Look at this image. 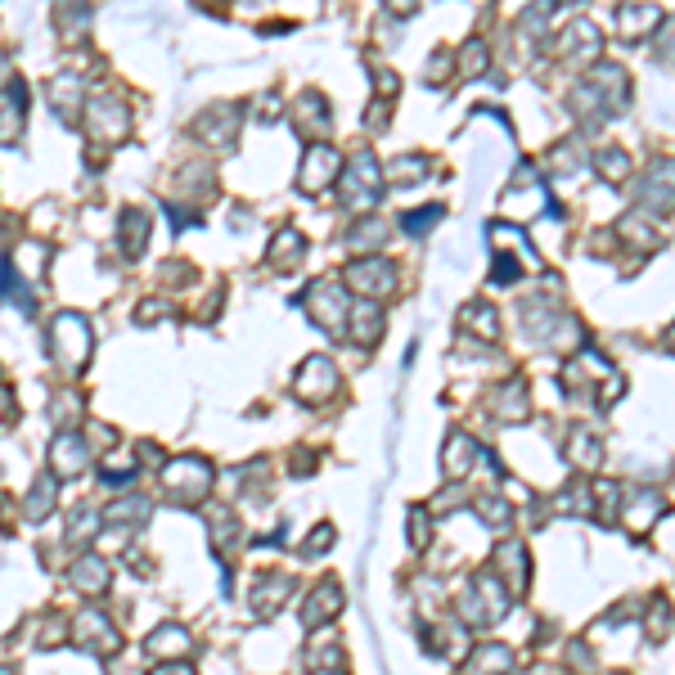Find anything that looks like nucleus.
Segmentation results:
<instances>
[{
  "label": "nucleus",
  "mask_w": 675,
  "mask_h": 675,
  "mask_svg": "<svg viewBox=\"0 0 675 675\" xmlns=\"http://www.w3.org/2000/svg\"><path fill=\"white\" fill-rule=\"evenodd\" d=\"M90 324H86V315H77V311H59L54 315V324H50V356L59 360V369L63 374H81L86 369V360H90Z\"/></svg>",
  "instance_id": "obj_1"
},
{
  "label": "nucleus",
  "mask_w": 675,
  "mask_h": 675,
  "mask_svg": "<svg viewBox=\"0 0 675 675\" xmlns=\"http://www.w3.org/2000/svg\"><path fill=\"white\" fill-rule=\"evenodd\" d=\"M212 482H216L212 464H207V459H198V455H180V459H171V464L162 468V486H167V495H171L176 504H198V500H207Z\"/></svg>",
  "instance_id": "obj_2"
},
{
  "label": "nucleus",
  "mask_w": 675,
  "mask_h": 675,
  "mask_svg": "<svg viewBox=\"0 0 675 675\" xmlns=\"http://www.w3.org/2000/svg\"><path fill=\"white\" fill-rule=\"evenodd\" d=\"M378 198H383V171H378L374 153H356V158H351V167L342 171V203L369 212Z\"/></svg>",
  "instance_id": "obj_3"
},
{
  "label": "nucleus",
  "mask_w": 675,
  "mask_h": 675,
  "mask_svg": "<svg viewBox=\"0 0 675 675\" xmlns=\"http://www.w3.org/2000/svg\"><path fill=\"white\" fill-rule=\"evenodd\" d=\"M86 122H90V135H95L99 144H122L126 135H131V113H126V104L117 95H95L86 108Z\"/></svg>",
  "instance_id": "obj_4"
},
{
  "label": "nucleus",
  "mask_w": 675,
  "mask_h": 675,
  "mask_svg": "<svg viewBox=\"0 0 675 675\" xmlns=\"http://www.w3.org/2000/svg\"><path fill=\"white\" fill-rule=\"evenodd\" d=\"M333 392H338V369H333V360H324V356L302 360V369H297V378H293L297 401L320 405L324 396H333Z\"/></svg>",
  "instance_id": "obj_5"
},
{
  "label": "nucleus",
  "mask_w": 675,
  "mask_h": 675,
  "mask_svg": "<svg viewBox=\"0 0 675 675\" xmlns=\"http://www.w3.org/2000/svg\"><path fill=\"white\" fill-rule=\"evenodd\" d=\"M338 176H342L338 153H333L329 144H311L302 158V171H297V189H302V194H320V189Z\"/></svg>",
  "instance_id": "obj_6"
},
{
  "label": "nucleus",
  "mask_w": 675,
  "mask_h": 675,
  "mask_svg": "<svg viewBox=\"0 0 675 675\" xmlns=\"http://www.w3.org/2000/svg\"><path fill=\"white\" fill-rule=\"evenodd\" d=\"M72 644L90 648V653H113V648L122 644V635H117L113 621H108L99 608H86L77 621H72Z\"/></svg>",
  "instance_id": "obj_7"
},
{
  "label": "nucleus",
  "mask_w": 675,
  "mask_h": 675,
  "mask_svg": "<svg viewBox=\"0 0 675 675\" xmlns=\"http://www.w3.org/2000/svg\"><path fill=\"white\" fill-rule=\"evenodd\" d=\"M194 135L212 149H234V135H239V104H216L198 117Z\"/></svg>",
  "instance_id": "obj_8"
},
{
  "label": "nucleus",
  "mask_w": 675,
  "mask_h": 675,
  "mask_svg": "<svg viewBox=\"0 0 675 675\" xmlns=\"http://www.w3.org/2000/svg\"><path fill=\"white\" fill-rule=\"evenodd\" d=\"M306 311L315 315V324H320V329H342V320H347L351 306L342 302V288L338 284L320 279V284H311V293H306Z\"/></svg>",
  "instance_id": "obj_9"
},
{
  "label": "nucleus",
  "mask_w": 675,
  "mask_h": 675,
  "mask_svg": "<svg viewBox=\"0 0 675 675\" xmlns=\"http://www.w3.org/2000/svg\"><path fill=\"white\" fill-rule=\"evenodd\" d=\"M347 284L356 288V293H365L369 302H378V297H387L396 288V270L387 266V261H351Z\"/></svg>",
  "instance_id": "obj_10"
},
{
  "label": "nucleus",
  "mask_w": 675,
  "mask_h": 675,
  "mask_svg": "<svg viewBox=\"0 0 675 675\" xmlns=\"http://www.w3.org/2000/svg\"><path fill=\"white\" fill-rule=\"evenodd\" d=\"M86 464H90L86 437H81V432H68V428H63L59 437H54V446H50V468H54V477H77V473H86Z\"/></svg>",
  "instance_id": "obj_11"
},
{
  "label": "nucleus",
  "mask_w": 675,
  "mask_h": 675,
  "mask_svg": "<svg viewBox=\"0 0 675 675\" xmlns=\"http://www.w3.org/2000/svg\"><path fill=\"white\" fill-rule=\"evenodd\" d=\"M149 212L144 207H126L122 216H117V248H122V257H144V248H149Z\"/></svg>",
  "instance_id": "obj_12"
},
{
  "label": "nucleus",
  "mask_w": 675,
  "mask_h": 675,
  "mask_svg": "<svg viewBox=\"0 0 675 675\" xmlns=\"http://www.w3.org/2000/svg\"><path fill=\"white\" fill-rule=\"evenodd\" d=\"M342 612V590H338V581H320L311 590V599L302 603V621L311 630H320L324 621H333Z\"/></svg>",
  "instance_id": "obj_13"
},
{
  "label": "nucleus",
  "mask_w": 675,
  "mask_h": 675,
  "mask_svg": "<svg viewBox=\"0 0 675 675\" xmlns=\"http://www.w3.org/2000/svg\"><path fill=\"white\" fill-rule=\"evenodd\" d=\"M23 108H27V86L23 81H9L5 104H0V144H18V135H23Z\"/></svg>",
  "instance_id": "obj_14"
},
{
  "label": "nucleus",
  "mask_w": 675,
  "mask_h": 675,
  "mask_svg": "<svg viewBox=\"0 0 675 675\" xmlns=\"http://www.w3.org/2000/svg\"><path fill=\"white\" fill-rule=\"evenodd\" d=\"M68 581L77 585L81 594H90V599H95V594L108 590V563L99 554H81L77 563L68 567Z\"/></svg>",
  "instance_id": "obj_15"
},
{
  "label": "nucleus",
  "mask_w": 675,
  "mask_h": 675,
  "mask_svg": "<svg viewBox=\"0 0 675 675\" xmlns=\"http://www.w3.org/2000/svg\"><path fill=\"white\" fill-rule=\"evenodd\" d=\"M288 590H293V581H288L284 572L257 576V590H252V612H257V617H270V612L288 599Z\"/></svg>",
  "instance_id": "obj_16"
},
{
  "label": "nucleus",
  "mask_w": 675,
  "mask_h": 675,
  "mask_svg": "<svg viewBox=\"0 0 675 675\" xmlns=\"http://www.w3.org/2000/svg\"><path fill=\"white\" fill-rule=\"evenodd\" d=\"M45 95H50V108H54V113H59L63 122H72V117L81 113V95H86V90H81V81L72 77V72H63V77L50 81V90H45Z\"/></svg>",
  "instance_id": "obj_17"
},
{
  "label": "nucleus",
  "mask_w": 675,
  "mask_h": 675,
  "mask_svg": "<svg viewBox=\"0 0 675 675\" xmlns=\"http://www.w3.org/2000/svg\"><path fill=\"white\" fill-rule=\"evenodd\" d=\"M347 320H351V342H365V347H374L378 333H383V311H378V302H369V297L351 306Z\"/></svg>",
  "instance_id": "obj_18"
},
{
  "label": "nucleus",
  "mask_w": 675,
  "mask_h": 675,
  "mask_svg": "<svg viewBox=\"0 0 675 675\" xmlns=\"http://www.w3.org/2000/svg\"><path fill=\"white\" fill-rule=\"evenodd\" d=\"M302 252H306V239H302V230H293V225H284V230L275 234V243H270V266H275V270H293L297 261H302Z\"/></svg>",
  "instance_id": "obj_19"
},
{
  "label": "nucleus",
  "mask_w": 675,
  "mask_h": 675,
  "mask_svg": "<svg viewBox=\"0 0 675 675\" xmlns=\"http://www.w3.org/2000/svg\"><path fill=\"white\" fill-rule=\"evenodd\" d=\"M144 653L149 657H167V662H176L180 653H189V635L180 626H162L153 630L149 639H144Z\"/></svg>",
  "instance_id": "obj_20"
},
{
  "label": "nucleus",
  "mask_w": 675,
  "mask_h": 675,
  "mask_svg": "<svg viewBox=\"0 0 675 675\" xmlns=\"http://www.w3.org/2000/svg\"><path fill=\"white\" fill-rule=\"evenodd\" d=\"M297 131L302 135H315V131H329V104H324L315 90H306L302 99H297Z\"/></svg>",
  "instance_id": "obj_21"
},
{
  "label": "nucleus",
  "mask_w": 675,
  "mask_h": 675,
  "mask_svg": "<svg viewBox=\"0 0 675 675\" xmlns=\"http://www.w3.org/2000/svg\"><path fill=\"white\" fill-rule=\"evenodd\" d=\"M54 500H59V482L54 477H36V486L27 491V522H45L54 513Z\"/></svg>",
  "instance_id": "obj_22"
},
{
  "label": "nucleus",
  "mask_w": 675,
  "mask_h": 675,
  "mask_svg": "<svg viewBox=\"0 0 675 675\" xmlns=\"http://www.w3.org/2000/svg\"><path fill=\"white\" fill-rule=\"evenodd\" d=\"M468 464H473V441H468L464 432H450L446 450H441V468H446V477H464Z\"/></svg>",
  "instance_id": "obj_23"
},
{
  "label": "nucleus",
  "mask_w": 675,
  "mask_h": 675,
  "mask_svg": "<svg viewBox=\"0 0 675 675\" xmlns=\"http://www.w3.org/2000/svg\"><path fill=\"white\" fill-rule=\"evenodd\" d=\"M144 518H149V500L144 495H126V500L104 509V522H113V527H131V522H144Z\"/></svg>",
  "instance_id": "obj_24"
},
{
  "label": "nucleus",
  "mask_w": 675,
  "mask_h": 675,
  "mask_svg": "<svg viewBox=\"0 0 675 675\" xmlns=\"http://www.w3.org/2000/svg\"><path fill=\"white\" fill-rule=\"evenodd\" d=\"M468 662H473V675H504L513 657H509V648H504V644H482L473 657H468Z\"/></svg>",
  "instance_id": "obj_25"
},
{
  "label": "nucleus",
  "mask_w": 675,
  "mask_h": 675,
  "mask_svg": "<svg viewBox=\"0 0 675 675\" xmlns=\"http://www.w3.org/2000/svg\"><path fill=\"white\" fill-rule=\"evenodd\" d=\"M99 527H104V518L95 509H77V518H68V545H90Z\"/></svg>",
  "instance_id": "obj_26"
},
{
  "label": "nucleus",
  "mask_w": 675,
  "mask_h": 675,
  "mask_svg": "<svg viewBox=\"0 0 675 675\" xmlns=\"http://www.w3.org/2000/svg\"><path fill=\"white\" fill-rule=\"evenodd\" d=\"M657 23V9L653 5H630L626 9V14H621V36H639V32H644V27H653Z\"/></svg>",
  "instance_id": "obj_27"
},
{
  "label": "nucleus",
  "mask_w": 675,
  "mask_h": 675,
  "mask_svg": "<svg viewBox=\"0 0 675 675\" xmlns=\"http://www.w3.org/2000/svg\"><path fill=\"white\" fill-rule=\"evenodd\" d=\"M464 324H473L482 338H495V311L486 302H477V306H468L464 311Z\"/></svg>",
  "instance_id": "obj_28"
},
{
  "label": "nucleus",
  "mask_w": 675,
  "mask_h": 675,
  "mask_svg": "<svg viewBox=\"0 0 675 675\" xmlns=\"http://www.w3.org/2000/svg\"><path fill=\"white\" fill-rule=\"evenodd\" d=\"M45 257H50V248H45V243H32V239H27V243H23V266H18V270H23V275H41V270H45Z\"/></svg>",
  "instance_id": "obj_29"
},
{
  "label": "nucleus",
  "mask_w": 675,
  "mask_h": 675,
  "mask_svg": "<svg viewBox=\"0 0 675 675\" xmlns=\"http://www.w3.org/2000/svg\"><path fill=\"white\" fill-rule=\"evenodd\" d=\"M329 545H333V527H329V522H320V527H315L311 536H306V545H302V558H320Z\"/></svg>",
  "instance_id": "obj_30"
},
{
  "label": "nucleus",
  "mask_w": 675,
  "mask_h": 675,
  "mask_svg": "<svg viewBox=\"0 0 675 675\" xmlns=\"http://www.w3.org/2000/svg\"><path fill=\"white\" fill-rule=\"evenodd\" d=\"M234 536H239V522H234V513H216V518H212V540H216V549H225Z\"/></svg>",
  "instance_id": "obj_31"
},
{
  "label": "nucleus",
  "mask_w": 675,
  "mask_h": 675,
  "mask_svg": "<svg viewBox=\"0 0 675 675\" xmlns=\"http://www.w3.org/2000/svg\"><path fill=\"white\" fill-rule=\"evenodd\" d=\"M383 239H387V230L378 221H365V225L356 221V234H351V243H356V248H378Z\"/></svg>",
  "instance_id": "obj_32"
},
{
  "label": "nucleus",
  "mask_w": 675,
  "mask_h": 675,
  "mask_svg": "<svg viewBox=\"0 0 675 675\" xmlns=\"http://www.w3.org/2000/svg\"><path fill=\"white\" fill-rule=\"evenodd\" d=\"M437 216H441V207H419V212H410L401 225H405V230H410V234H423L432 221H437Z\"/></svg>",
  "instance_id": "obj_33"
},
{
  "label": "nucleus",
  "mask_w": 675,
  "mask_h": 675,
  "mask_svg": "<svg viewBox=\"0 0 675 675\" xmlns=\"http://www.w3.org/2000/svg\"><path fill=\"white\" fill-rule=\"evenodd\" d=\"M459 68H464V72H482L486 68V45L482 41L464 45V54H459Z\"/></svg>",
  "instance_id": "obj_34"
},
{
  "label": "nucleus",
  "mask_w": 675,
  "mask_h": 675,
  "mask_svg": "<svg viewBox=\"0 0 675 675\" xmlns=\"http://www.w3.org/2000/svg\"><path fill=\"white\" fill-rule=\"evenodd\" d=\"M423 171H428V162H423L419 153H410L405 162H396V167H392V176H396V180H419Z\"/></svg>",
  "instance_id": "obj_35"
},
{
  "label": "nucleus",
  "mask_w": 675,
  "mask_h": 675,
  "mask_svg": "<svg viewBox=\"0 0 675 675\" xmlns=\"http://www.w3.org/2000/svg\"><path fill=\"white\" fill-rule=\"evenodd\" d=\"M410 545H414V549L428 545V513H423V509L410 513Z\"/></svg>",
  "instance_id": "obj_36"
},
{
  "label": "nucleus",
  "mask_w": 675,
  "mask_h": 675,
  "mask_svg": "<svg viewBox=\"0 0 675 675\" xmlns=\"http://www.w3.org/2000/svg\"><path fill=\"white\" fill-rule=\"evenodd\" d=\"M167 315H171L167 302H149V306H140V311H135V320H140V324H158V320H167Z\"/></svg>",
  "instance_id": "obj_37"
},
{
  "label": "nucleus",
  "mask_w": 675,
  "mask_h": 675,
  "mask_svg": "<svg viewBox=\"0 0 675 675\" xmlns=\"http://www.w3.org/2000/svg\"><path fill=\"white\" fill-rule=\"evenodd\" d=\"M599 167H603V176H626V158H621V153H603V162H599Z\"/></svg>",
  "instance_id": "obj_38"
},
{
  "label": "nucleus",
  "mask_w": 675,
  "mask_h": 675,
  "mask_svg": "<svg viewBox=\"0 0 675 675\" xmlns=\"http://www.w3.org/2000/svg\"><path fill=\"white\" fill-rule=\"evenodd\" d=\"M149 675H194V666L180 662V657H176V662H162L158 671H149Z\"/></svg>",
  "instance_id": "obj_39"
},
{
  "label": "nucleus",
  "mask_w": 675,
  "mask_h": 675,
  "mask_svg": "<svg viewBox=\"0 0 675 675\" xmlns=\"http://www.w3.org/2000/svg\"><path fill=\"white\" fill-rule=\"evenodd\" d=\"M392 9H401V14H414V0H387Z\"/></svg>",
  "instance_id": "obj_40"
},
{
  "label": "nucleus",
  "mask_w": 675,
  "mask_h": 675,
  "mask_svg": "<svg viewBox=\"0 0 675 675\" xmlns=\"http://www.w3.org/2000/svg\"><path fill=\"white\" fill-rule=\"evenodd\" d=\"M5 72H9V59H5V54H0V81H5ZM0 90H5V86H0Z\"/></svg>",
  "instance_id": "obj_41"
},
{
  "label": "nucleus",
  "mask_w": 675,
  "mask_h": 675,
  "mask_svg": "<svg viewBox=\"0 0 675 675\" xmlns=\"http://www.w3.org/2000/svg\"><path fill=\"white\" fill-rule=\"evenodd\" d=\"M671 351H675V324H671Z\"/></svg>",
  "instance_id": "obj_42"
}]
</instances>
